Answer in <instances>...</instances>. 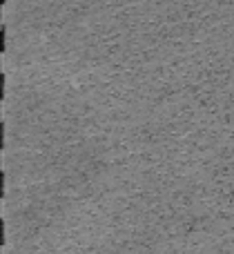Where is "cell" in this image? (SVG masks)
Returning <instances> with one entry per match:
<instances>
[{
	"label": "cell",
	"instance_id": "6da1fadb",
	"mask_svg": "<svg viewBox=\"0 0 234 254\" xmlns=\"http://www.w3.org/2000/svg\"><path fill=\"white\" fill-rule=\"evenodd\" d=\"M0 147H5V123H0Z\"/></svg>",
	"mask_w": 234,
	"mask_h": 254
},
{
	"label": "cell",
	"instance_id": "7a4b0ae2",
	"mask_svg": "<svg viewBox=\"0 0 234 254\" xmlns=\"http://www.w3.org/2000/svg\"><path fill=\"white\" fill-rule=\"evenodd\" d=\"M0 245H5V221H0Z\"/></svg>",
	"mask_w": 234,
	"mask_h": 254
},
{
	"label": "cell",
	"instance_id": "3957f363",
	"mask_svg": "<svg viewBox=\"0 0 234 254\" xmlns=\"http://www.w3.org/2000/svg\"><path fill=\"white\" fill-rule=\"evenodd\" d=\"M0 98H5V74L0 76Z\"/></svg>",
	"mask_w": 234,
	"mask_h": 254
},
{
	"label": "cell",
	"instance_id": "277c9868",
	"mask_svg": "<svg viewBox=\"0 0 234 254\" xmlns=\"http://www.w3.org/2000/svg\"><path fill=\"white\" fill-rule=\"evenodd\" d=\"M0 187H2L0 189V196H5V172L0 174Z\"/></svg>",
	"mask_w": 234,
	"mask_h": 254
}]
</instances>
